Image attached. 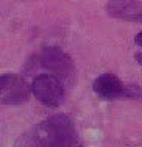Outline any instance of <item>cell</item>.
Instances as JSON below:
<instances>
[{"label":"cell","instance_id":"obj_1","mask_svg":"<svg viewBox=\"0 0 142 147\" xmlns=\"http://www.w3.org/2000/svg\"><path fill=\"white\" fill-rule=\"evenodd\" d=\"M75 141L74 124L66 114L42 121L22 135L14 147H70Z\"/></svg>","mask_w":142,"mask_h":147},{"label":"cell","instance_id":"obj_2","mask_svg":"<svg viewBox=\"0 0 142 147\" xmlns=\"http://www.w3.org/2000/svg\"><path fill=\"white\" fill-rule=\"evenodd\" d=\"M31 92L42 105L56 108L64 102V85L53 74H41L31 83Z\"/></svg>","mask_w":142,"mask_h":147},{"label":"cell","instance_id":"obj_3","mask_svg":"<svg viewBox=\"0 0 142 147\" xmlns=\"http://www.w3.org/2000/svg\"><path fill=\"white\" fill-rule=\"evenodd\" d=\"M41 64L48 69L61 82H72L75 77L74 61L66 52L56 47H48L41 55Z\"/></svg>","mask_w":142,"mask_h":147},{"label":"cell","instance_id":"obj_4","mask_svg":"<svg viewBox=\"0 0 142 147\" xmlns=\"http://www.w3.org/2000/svg\"><path fill=\"white\" fill-rule=\"evenodd\" d=\"M106 11L116 19L142 22V0H109Z\"/></svg>","mask_w":142,"mask_h":147},{"label":"cell","instance_id":"obj_5","mask_svg":"<svg viewBox=\"0 0 142 147\" xmlns=\"http://www.w3.org/2000/svg\"><path fill=\"white\" fill-rule=\"evenodd\" d=\"M92 88L103 99H120L125 97V85L113 74H103L97 77Z\"/></svg>","mask_w":142,"mask_h":147},{"label":"cell","instance_id":"obj_6","mask_svg":"<svg viewBox=\"0 0 142 147\" xmlns=\"http://www.w3.org/2000/svg\"><path fill=\"white\" fill-rule=\"evenodd\" d=\"M27 99H28V86L19 75H16L14 82L11 83L8 91L0 97L2 103H11V105L23 103Z\"/></svg>","mask_w":142,"mask_h":147},{"label":"cell","instance_id":"obj_7","mask_svg":"<svg viewBox=\"0 0 142 147\" xmlns=\"http://www.w3.org/2000/svg\"><path fill=\"white\" fill-rule=\"evenodd\" d=\"M14 78H16L14 74H3V75H0V97L8 91L11 83L14 82Z\"/></svg>","mask_w":142,"mask_h":147},{"label":"cell","instance_id":"obj_8","mask_svg":"<svg viewBox=\"0 0 142 147\" xmlns=\"http://www.w3.org/2000/svg\"><path fill=\"white\" fill-rule=\"evenodd\" d=\"M134 42L142 47V31H139V33L136 34V38H134Z\"/></svg>","mask_w":142,"mask_h":147},{"label":"cell","instance_id":"obj_9","mask_svg":"<svg viewBox=\"0 0 142 147\" xmlns=\"http://www.w3.org/2000/svg\"><path fill=\"white\" fill-rule=\"evenodd\" d=\"M136 61H137V63H139V64L142 66V52H139V53L136 55Z\"/></svg>","mask_w":142,"mask_h":147}]
</instances>
